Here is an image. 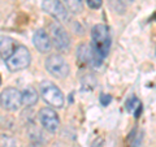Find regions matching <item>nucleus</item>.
Returning <instances> with one entry per match:
<instances>
[{
    "mask_svg": "<svg viewBox=\"0 0 156 147\" xmlns=\"http://www.w3.org/2000/svg\"><path fill=\"white\" fill-rule=\"evenodd\" d=\"M111 48V34L109 29L104 23L95 25L91 30V55L92 63L100 65L107 57Z\"/></svg>",
    "mask_w": 156,
    "mask_h": 147,
    "instance_id": "nucleus-1",
    "label": "nucleus"
},
{
    "mask_svg": "<svg viewBox=\"0 0 156 147\" xmlns=\"http://www.w3.org/2000/svg\"><path fill=\"white\" fill-rule=\"evenodd\" d=\"M103 4V0H87V5L92 9H99Z\"/></svg>",
    "mask_w": 156,
    "mask_h": 147,
    "instance_id": "nucleus-15",
    "label": "nucleus"
},
{
    "mask_svg": "<svg viewBox=\"0 0 156 147\" xmlns=\"http://www.w3.org/2000/svg\"><path fill=\"white\" fill-rule=\"evenodd\" d=\"M47 72L57 78H65L69 74V65L66 60L60 55H51L46 60Z\"/></svg>",
    "mask_w": 156,
    "mask_h": 147,
    "instance_id": "nucleus-5",
    "label": "nucleus"
},
{
    "mask_svg": "<svg viewBox=\"0 0 156 147\" xmlns=\"http://www.w3.org/2000/svg\"><path fill=\"white\" fill-rule=\"evenodd\" d=\"M30 61H31V56L27 48L25 46H17L11 57L5 60V64L11 72H18L27 68Z\"/></svg>",
    "mask_w": 156,
    "mask_h": 147,
    "instance_id": "nucleus-2",
    "label": "nucleus"
},
{
    "mask_svg": "<svg viewBox=\"0 0 156 147\" xmlns=\"http://www.w3.org/2000/svg\"><path fill=\"white\" fill-rule=\"evenodd\" d=\"M33 43L35 48L42 52V53H47L50 52L51 47H52V41H51V37L46 30L43 29H38V30L34 33L33 35Z\"/></svg>",
    "mask_w": 156,
    "mask_h": 147,
    "instance_id": "nucleus-9",
    "label": "nucleus"
},
{
    "mask_svg": "<svg viewBox=\"0 0 156 147\" xmlns=\"http://www.w3.org/2000/svg\"><path fill=\"white\" fill-rule=\"evenodd\" d=\"M39 120H41V124L43 125V128L48 131H56L58 129V125H60V120H58V116L56 113L55 109L50 108V107H44L39 111Z\"/></svg>",
    "mask_w": 156,
    "mask_h": 147,
    "instance_id": "nucleus-8",
    "label": "nucleus"
},
{
    "mask_svg": "<svg viewBox=\"0 0 156 147\" xmlns=\"http://www.w3.org/2000/svg\"><path fill=\"white\" fill-rule=\"evenodd\" d=\"M0 104L4 109L8 111H16L20 108L22 103V92L14 87H7L5 90L2 91L0 95Z\"/></svg>",
    "mask_w": 156,
    "mask_h": 147,
    "instance_id": "nucleus-7",
    "label": "nucleus"
},
{
    "mask_svg": "<svg viewBox=\"0 0 156 147\" xmlns=\"http://www.w3.org/2000/svg\"><path fill=\"white\" fill-rule=\"evenodd\" d=\"M41 94L47 104H50L56 108H61L64 106V94L57 86H55L52 82H42L41 85Z\"/></svg>",
    "mask_w": 156,
    "mask_h": 147,
    "instance_id": "nucleus-3",
    "label": "nucleus"
},
{
    "mask_svg": "<svg viewBox=\"0 0 156 147\" xmlns=\"http://www.w3.org/2000/svg\"><path fill=\"white\" fill-rule=\"evenodd\" d=\"M17 48L16 42L9 37H2V43H0V51H2V57L5 61L7 59L11 57V55L14 52V50Z\"/></svg>",
    "mask_w": 156,
    "mask_h": 147,
    "instance_id": "nucleus-10",
    "label": "nucleus"
},
{
    "mask_svg": "<svg viewBox=\"0 0 156 147\" xmlns=\"http://www.w3.org/2000/svg\"><path fill=\"white\" fill-rule=\"evenodd\" d=\"M42 8L46 13L52 16L58 22H65V21H68V18H69L68 8L60 0H43Z\"/></svg>",
    "mask_w": 156,
    "mask_h": 147,
    "instance_id": "nucleus-6",
    "label": "nucleus"
},
{
    "mask_svg": "<svg viewBox=\"0 0 156 147\" xmlns=\"http://www.w3.org/2000/svg\"><path fill=\"white\" fill-rule=\"evenodd\" d=\"M77 56H78V59H80L81 61H87L89 59H91V60H92V55H91V52L89 50V47H87L86 45H82V46L78 47Z\"/></svg>",
    "mask_w": 156,
    "mask_h": 147,
    "instance_id": "nucleus-14",
    "label": "nucleus"
},
{
    "mask_svg": "<svg viewBox=\"0 0 156 147\" xmlns=\"http://www.w3.org/2000/svg\"><path fill=\"white\" fill-rule=\"evenodd\" d=\"M126 108H128L129 112H131L135 117H139V113L142 112V104L138 100V98L131 96L130 99L126 102Z\"/></svg>",
    "mask_w": 156,
    "mask_h": 147,
    "instance_id": "nucleus-12",
    "label": "nucleus"
},
{
    "mask_svg": "<svg viewBox=\"0 0 156 147\" xmlns=\"http://www.w3.org/2000/svg\"><path fill=\"white\" fill-rule=\"evenodd\" d=\"M99 100H100V103H101V106H108L109 102L112 100V98H111V95H108V94H101Z\"/></svg>",
    "mask_w": 156,
    "mask_h": 147,
    "instance_id": "nucleus-16",
    "label": "nucleus"
},
{
    "mask_svg": "<svg viewBox=\"0 0 156 147\" xmlns=\"http://www.w3.org/2000/svg\"><path fill=\"white\" fill-rule=\"evenodd\" d=\"M48 31H50V37H51L52 43L55 45V47L58 51L64 52L69 48V45H70L69 35H68L66 30L60 25V23H57V22L50 23Z\"/></svg>",
    "mask_w": 156,
    "mask_h": 147,
    "instance_id": "nucleus-4",
    "label": "nucleus"
},
{
    "mask_svg": "<svg viewBox=\"0 0 156 147\" xmlns=\"http://www.w3.org/2000/svg\"><path fill=\"white\" fill-rule=\"evenodd\" d=\"M155 18H156V14H155Z\"/></svg>",
    "mask_w": 156,
    "mask_h": 147,
    "instance_id": "nucleus-17",
    "label": "nucleus"
},
{
    "mask_svg": "<svg viewBox=\"0 0 156 147\" xmlns=\"http://www.w3.org/2000/svg\"><path fill=\"white\" fill-rule=\"evenodd\" d=\"M66 8L72 13H81L83 11V2L82 0H64Z\"/></svg>",
    "mask_w": 156,
    "mask_h": 147,
    "instance_id": "nucleus-13",
    "label": "nucleus"
},
{
    "mask_svg": "<svg viewBox=\"0 0 156 147\" xmlns=\"http://www.w3.org/2000/svg\"><path fill=\"white\" fill-rule=\"evenodd\" d=\"M38 102V92L33 86H27L22 91V103L27 107L34 106Z\"/></svg>",
    "mask_w": 156,
    "mask_h": 147,
    "instance_id": "nucleus-11",
    "label": "nucleus"
}]
</instances>
